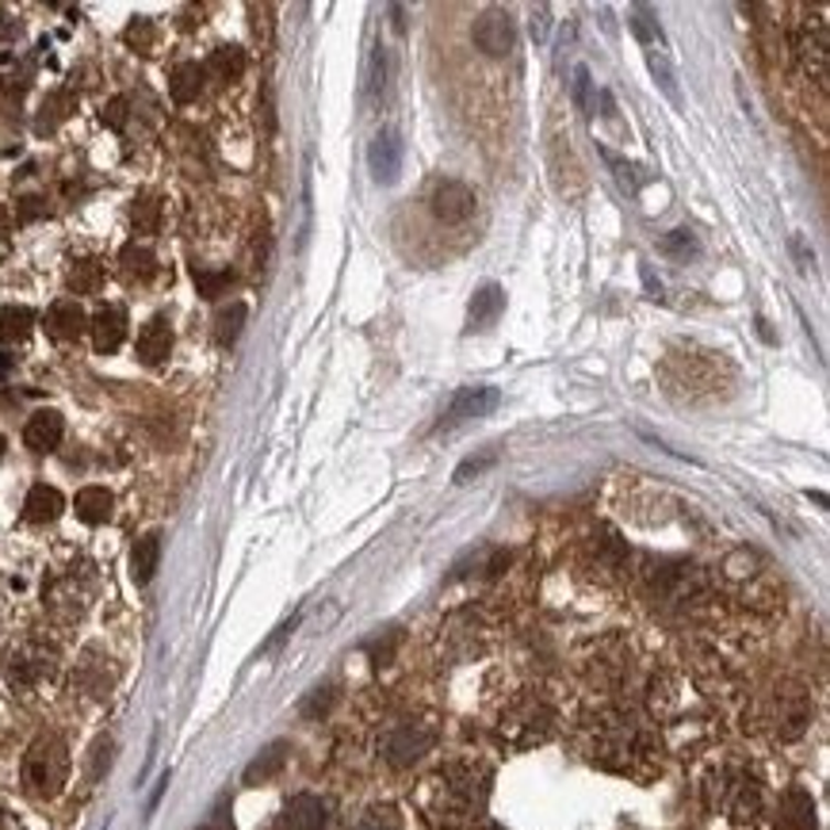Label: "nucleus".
Returning <instances> with one entry per match:
<instances>
[{
  "mask_svg": "<svg viewBox=\"0 0 830 830\" xmlns=\"http://www.w3.org/2000/svg\"><path fill=\"white\" fill-rule=\"evenodd\" d=\"M643 283H647V291H650V295H655V299H662V283H658L655 276H650V268H647V265H643Z\"/></svg>",
  "mask_w": 830,
  "mask_h": 830,
  "instance_id": "de8ad7c7",
  "label": "nucleus"
},
{
  "mask_svg": "<svg viewBox=\"0 0 830 830\" xmlns=\"http://www.w3.org/2000/svg\"><path fill=\"white\" fill-rule=\"evenodd\" d=\"M498 402H502V390L498 387H486V384L460 387V390H455V398H452V406L444 410L441 429H460V425H467V421L486 418V413L498 410Z\"/></svg>",
  "mask_w": 830,
  "mask_h": 830,
  "instance_id": "0eeeda50",
  "label": "nucleus"
},
{
  "mask_svg": "<svg viewBox=\"0 0 830 830\" xmlns=\"http://www.w3.org/2000/svg\"><path fill=\"white\" fill-rule=\"evenodd\" d=\"M283 762H288V743H272V746H265V751H260L257 758L249 762V769H246V785H265V780H272L276 773L283 769Z\"/></svg>",
  "mask_w": 830,
  "mask_h": 830,
  "instance_id": "5701e85b",
  "label": "nucleus"
},
{
  "mask_svg": "<svg viewBox=\"0 0 830 830\" xmlns=\"http://www.w3.org/2000/svg\"><path fill=\"white\" fill-rule=\"evenodd\" d=\"M211 69L223 80H238L246 73V51L241 46H223V51L211 54Z\"/></svg>",
  "mask_w": 830,
  "mask_h": 830,
  "instance_id": "c85d7f7f",
  "label": "nucleus"
},
{
  "mask_svg": "<svg viewBox=\"0 0 830 830\" xmlns=\"http://www.w3.org/2000/svg\"><path fill=\"white\" fill-rule=\"evenodd\" d=\"M62 436H65V421L58 410L31 413V421L23 425V444H28L31 452H54V448L62 444Z\"/></svg>",
  "mask_w": 830,
  "mask_h": 830,
  "instance_id": "ddd939ff",
  "label": "nucleus"
},
{
  "mask_svg": "<svg viewBox=\"0 0 830 830\" xmlns=\"http://www.w3.org/2000/svg\"><path fill=\"white\" fill-rule=\"evenodd\" d=\"M39 203H43V200H23V211H20L23 223H28V218H35V215H43L46 207H39Z\"/></svg>",
  "mask_w": 830,
  "mask_h": 830,
  "instance_id": "49530a36",
  "label": "nucleus"
},
{
  "mask_svg": "<svg viewBox=\"0 0 830 830\" xmlns=\"http://www.w3.org/2000/svg\"><path fill=\"white\" fill-rule=\"evenodd\" d=\"M433 746H436V731L429 727V723H398V727H390L384 739V758H387V766L406 769V766H413V762L425 758Z\"/></svg>",
  "mask_w": 830,
  "mask_h": 830,
  "instance_id": "423d86ee",
  "label": "nucleus"
},
{
  "mask_svg": "<svg viewBox=\"0 0 830 830\" xmlns=\"http://www.w3.org/2000/svg\"><path fill=\"white\" fill-rule=\"evenodd\" d=\"M20 780L31 796L54 800L65 788V780H69V746H65V739L54 735V731L39 735L35 743L28 746V754H23Z\"/></svg>",
  "mask_w": 830,
  "mask_h": 830,
  "instance_id": "7ed1b4c3",
  "label": "nucleus"
},
{
  "mask_svg": "<svg viewBox=\"0 0 830 830\" xmlns=\"http://www.w3.org/2000/svg\"><path fill=\"white\" fill-rule=\"evenodd\" d=\"M793 254L800 260V272H808L811 265H816V257L808 254V246H804V238H793Z\"/></svg>",
  "mask_w": 830,
  "mask_h": 830,
  "instance_id": "a18cd8bd",
  "label": "nucleus"
},
{
  "mask_svg": "<svg viewBox=\"0 0 830 830\" xmlns=\"http://www.w3.org/2000/svg\"><path fill=\"white\" fill-rule=\"evenodd\" d=\"M390 85V54L387 46H376L371 54V69H368V100H384Z\"/></svg>",
  "mask_w": 830,
  "mask_h": 830,
  "instance_id": "cd10ccee",
  "label": "nucleus"
},
{
  "mask_svg": "<svg viewBox=\"0 0 830 830\" xmlns=\"http://www.w3.org/2000/svg\"><path fill=\"white\" fill-rule=\"evenodd\" d=\"M130 218H134V226L142 234H153V230H158V223H161V203L150 200V195H142V200L134 203V211H130Z\"/></svg>",
  "mask_w": 830,
  "mask_h": 830,
  "instance_id": "e433bc0d",
  "label": "nucleus"
},
{
  "mask_svg": "<svg viewBox=\"0 0 830 830\" xmlns=\"http://www.w3.org/2000/svg\"><path fill=\"white\" fill-rule=\"evenodd\" d=\"M31 325H35V311H28V306H0V337L4 341L28 337Z\"/></svg>",
  "mask_w": 830,
  "mask_h": 830,
  "instance_id": "bb28decb",
  "label": "nucleus"
},
{
  "mask_svg": "<svg viewBox=\"0 0 830 830\" xmlns=\"http://www.w3.org/2000/svg\"><path fill=\"white\" fill-rule=\"evenodd\" d=\"M532 35H536V43H543V39H548V4H540L532 12Z\"/></svg>",
  "mask_w": 830,
  "mask_h": 830,
  "instance_id": "c03bdc74",
  "label": "nucleus"
},
{
  "mask_svg": "<svg viewBox=\"0 0 830 830\" xmlns=\"http://www.w3.org/2000/svg\"><path fill=\"white\" fill-rule=\"evenodd\" d=\"M506 311V291L498 288V283H483V288L475 291V299H471V330H486L491 322H498V314Z\"/></svg>",
  "mask_w": 830,
  "mask_h": 830,
  "instance_id": "aec40b11",
  "label": "nucleus"
},
{
  "mask_svg": "<svg viewBox=\"0 0 830 830\" xmlns=\"http://www.w3.org/2000/svg\"><path fill=\"white\" fill-rule=\"evenodd\" d=\"M0 455H4V436H0Z\"/></svg>",
  "mask_w": 830,
  "mask_h": 830,
  "instance_id": "8fccbe9b",
  "label": "nucleus"
},
{
  "mask_svg": "<svg viewBox=\"0 0 830 830\" xmlns=\"http://www.w3.org/2000/svg\"><path fill=\"white\" fill-rule=\"evenodd\" d=\"M73 509H77V517L85 520V525H104V520L111 517V509H116V498H111L104 486H85V491L73 498Z\"/></svg>",
  "mask_w": 830,
  "mask_h": 830,
  "instance_id": "4be33fe9",
  "label": "nucleus"
},
{
  "mask_svg": "<svg viewBox=\"0 0 830 830\" xmlns=\"http://www.w3.org/2000/svg\"><path fill=\"white\" fill-rule=\"evenodd\" d=\"M169 93H173L176 104H192L195 96L203 93V65H195V62L176 65L173 77H169Z\"/></svg>",
  "mask_w": 830,
  "mask_h": 830,
  "instance_id": "b1692460",
  "label": "nucleus"
},
{
  "mask_svg": "<svg viewBox=\"0 0 830 830\" xmlns=\"http://www.w3.org/2000/svg\"><path fill=\"white\" fill-rule=\"evenodd\" d=\"M325 823H330V808L311 793L291 796L280 816V830H325Z\"/></svg>",
  "mask_w": 830,
  "mask_h": 830,
  "instance_id": "f8f14e48",
  "label": "nucleus"
},
{
  "mask_svg": "<svg viewBox=\"0 0 830 830\" xmlns=\"http://www.w3.org/2000/svg\"><path fill=\"white\" fill-rule=\"evenodd\" d=\"M475 46L486 54V58H506V54L517 46V31H513V15L506 8H491L475 20V31H471Z\"/></svg>",
  "mask_w": 830,
  "mask_h": 830,
  "instance_id": "1a4fd4ad",
  "label": "nucleus"
},
{
  "mask_svg": "<svg viewBox=\"0 0 830 830\" xmlns=\"http://www.w3.org/2000/svg\"><path fill=\"white\" fill-rule=\"evenodd\" d=\"M96 283H100V265H93V260H80V265L69 272V288L77 291V295L80 291H93Z\"/></svg>",
  "mask_w": 830,
  "mask_h": 830,
  "instance_id": "ea45409f",
  "label": "nucleus"
},
{
  "mask_svg": "<svg viewBox=\"0 0 830 830\" xmlns=\"http://www.w3.org/2000/svg\"><path fill=\"white\" fill-rule=\"evenodd\" d=\"M590 96H593V77L585 65H574V80H571V100L582 116H590Z\"/></svg>",
  "mask_w": 830,
  "mask_h": 830,
  "instance_id": "4c0bfd02",
  "label": "nucleus"
},
{
  "mask_svg": "<svg viewBox=\"0 0 830 830\" xmlns=\"http://www.w3.org/2000/svg\"><path fill=\"white\" fill-rule=\"evenodd\" d=\"M777 830H819L816 823V800L804 788H788L777 808Z\"/></svg>",
  "mask_w": 830,
  "mask_h": 830,
  "instance_id": "4468645a",
  "label": "nucleus"
},
{
  "mask_svg": "<svg viewBox=\"0 0 830 830\" xmlns=\"http://www.w3.org/2000/svg\"><path fill=\"white\" fill-rule=\"evenodd\" d=\"M85 330H88V319L73 299H62V303H54L51 311H46V333H51L54 341H77Z\"/></svg>",
  "mask_w": 830,
  "mask_h": 830,
  "instance_id": "f3484780",
  "label": "nucleus"
},
{
  "mask_svg": "<svg viewBox=\"0 0 830 830\" xmlns=\"http://www.w3.org/2000/svg\"><path fill=\"white\" fill-rule=\"evenodd\" d=\"M88 330H93L96 353H116L127 341V311L123 306H104V311H96V319L88 322Z\"/></svg>",
  "mask_w": 830,
  "mask_h": 830,
  "instance_id": "2eb2a0df",
  "label": "nucleus"
},
{
  "mask_svg": "<svg viewBox=\"0 0 830 830\" xmlns=\"http://www.w3.org/2000/svg\"><path fill=\"white\" fill-rule=\"evenodd\" d=\"M4 670L15 689H31L54 673V650H46L43 643H23V647H15L12 655H8Z\"/></svg>",
  "mask_w": 830,
  "mask_h": 830,
  "instance_id": "6e6552de",
  "label": "nucleus"
},
{
  "mask_svg": "<svg viewBox=\"0 0 830 830\" xmlns=\"http://www.w3.org/2000/svg\"><path fill=\"white\" fill-rule=\"evenodd\" d=\"M77 681H80V686H85L93 697H104V693L111 689V666L104 662L100 655H93V650H88L85 662L77 666Z\"/></svg>",
  "mask_w": 830,
  "mask_h": 830,
  "instance_id": "393cba45",
  "label": "nucleus"
},
{
  "mask_svg": "<svg viewBox=\"0 0 830 830\" xmlns=\"http://www.w3.org/2000/svg\"><path fill=\"white\" fill-rule=\"evenodd\" d=\"M498 455H502L498 448H486L483 455H467V460H463L460 467H455L452 483H455V486H463V483H471V478H478V475H483V471H491L494 463H498Z\"/></svg>",
  "mask_w": 830,
  "mask_h": 830,
  "instance_id": "7c9ffc66",
  "label": "nucleus"
},
{
  "mask_svg": "<svg viewBox=\"0 0 830 830\" xmlns=\"http://www.w3.org/2000/svg\"><path fill=\"white\" fill-rule=\"evenodd\" d=\"M169 353H173V330H169V322L165 319L145 322L142 333H138V360L158 368V364H165Z\"/></svg>",
  "mask_w": 830,
  "mask_h": 830,
  "instance_id": "dca6fc26",
  "label": "nucleus"
},
{
  "mask_svg": "<svg viewBox=\"0 0 830 830\" xmlns=\"http://www.w3.org/2000/svg\"><path fill=\"white\" fill-rule=\"evenodd\" d=\"M708 804H712V811H720V816H727L731 823H751V819H758L762 811V785L754 773L746 769H720L712 780H708Z\"/></svg>",
  "mask_w": 830,
  "mask_h": 830,
  "instance_id": "20e7f679",
  "label": "nucleus"
},
{
  "mask_svg": "<svg viewBox=\"0 0 830 830\" xmlns=\"http://www.w3.org/2000/svg\"><path fill=\"white\" fill-rule=\"evenodd\" d=\"M62 509H65V498L46 483H35L28 491V498H23V517H28L31 525H51Z\"/></svg>",
  "mask_w": 830,
  "mask_h": 830,
  "instance_id": "a211bd4d",
  "label": "nucleus"
},
{
  "mask_svg": "<svg viewBox=\"0 0 830 830\" xmlns=\"http://www.w3.org/2000/svg\"><path fill=\"white\" fill-rule=\"evenodd\" d=\"M127 111H130L127 96H116V100H111L108 108H104V123H108V127H123Z\"/></svg>",
  "mask_w": 830,
  "mask_h": 830,
  "instance_id": "79ce46f5",
  "label": "nucleus"
},
{
  "mask_svg": "<svg viewBox=\"0 0 830 830\" xmlns=\"http://www.w3.org/2000/svg\"><path fill=\"white\" fill-rule=\"evenodd\" d=\"M119 260H123V272L138 276V280H150V276L158 272V257H153L145 246H127Z\"/></svg>",
  "mask_w": 830,
  "mask_h": 830,
  "instance_id": "2f4dec72",
  "label": "nucleus"
},
{
  "mask_svg": "<svg viewBox=\"0 0 830 830\" xmlns=\"http://www.w3.org/2000/svg\"><path fill=\"white\" fill-rule=\"evenodd\" d=\"M150 35H153L150 20H138V23H130V28H127V43H134V46H145V43H150Z\"/></svg>",
  "mask_w": 830,
  "mask_h": 830,
  "instance_id": "37998d69",
  "label": "nucleus"
},
{
  "mask_svg": "<svg viewBox=\"0 0 830 830\" xmlns=\"http://www.w3.org/2000/svg\"><path fill=\"white\" fill-rule=\"evenodd\" d=\"M230 280H234L230 272H195V283H200V295L203 299H218Z\"/></svg>",
  "mask_w": 830,
  "mask_h": 830,
  "instance_id": "a19ab883",
  "label": "nucleus"
},
{
  "mask_svg": "<svg viewBox=\"0 0 830 830\" xmlns=\"http://www.w3.org/2000/svg\"><path fill=\"white\" fill-rule=\"evenodd\" d=\"M4 830H23V827H15V823H8V827H4Z\"/></svg>",
  "mask_w": 830,
  "mask_h": 830,
  "instance_id": "09e8293b",
  "label": "nucleus"
},
{
  "mask_svg": "<svg viewBox=\"0 0 830 830\" xmlns=\"http://www.w3.org/2000/svg\"><path fill=\"white\" fill-rule=\"evenodd\" d=\"M333 701H337V686H319V689H311V693H306V701H303L299 712H303L306 720H319V715L330 712Z\"/></svg>",
  "mask_w": 830,
  "mask_h": 830,
  "instance_id": "f704fd0d",
  "label": "nucleus"
},
{
  "mask_svg": "<svg viewBox=\"0 0 830 830\" xmlns=\"http://www.w3.org/2000/svg\"><path fill=\"white\" fill-rule=\"evenodd\" d=\"M483 830H502V827H483Z\"/></svg>",
  "mask_w": 830,
  "mask_h": 830,
  "instance_id": "3c124183",
  "label": "nucleus"
},
{
  "mask_svg": "<svg viewBox=\"0 0 830 830\" xmlns=\"http://www.w3.org/2000/svg\"><path fill=\"white\" fill-rule=\"evenodd\" d=\"M158 563H161V536L158 532H145L142 540L134 543V551H130V574H134L138 585H145L153 574H158Z\"/></svg>",
  "mask_w": 830,
  "mask_h": 830,
  "instance_id": "412c9836",
  "label": "nucleus"
},
{
  "mask_svg": "<svg viewBox=\"0 0 830 830\" xmlns=\"http://www.w3.org/2000/svg\"><path fill=\"white\" fill-rule=\"evenodd\" d=\"M647 65H650V73H655L658 85H662V93L670 96L673 104H678L681 100L678 77H673V65H670V58H666V51H647Z\"/></svg>",
  "mask_w": 830,
  "mask_h": 830,
  "instance_id": "c756f323",
  "label": "nucleus"
},
{
  "mask_svg": "<svg viewBox=\"0 0 830 830\" xmlns=\"http://www.w3.org/2000/svg\"><path fill=\"white\" fill-rule=\"evenodd\" d=\"M111 758H116V743H111V735H100L88 751V777L100 780L111 769Z\"/></svg>",
  "mask_w": 830,
  "mask_h": 830,
  "instance_id": "72a5a7b5",
  "label": "nucleus"
},
{
  "mask_svg": "<svg viewBox=\"0 0 830 830\" xmlns=\"http://www.w3.org/2000/svg\"><path fill=\"white\" fill-rule=\"evenodd\" d=\"M658 249H662L666 257H673V260H689L701 246H697V234L693 230H670L662 241H658Z\"/></svg>",
  "mask_w": 830,
  "mask_h": 830,
  "instance_id": "473e14b6",
  "label": "nucleus"
},
{
  "mask_svg": "<svg viewBox=\"0 0 830 830\" xmlns=\"http://www.w3.org/2000/svg\"><path fill=\"white\" fill-rule=\"evenodd\" d=\"M628 28H632V35L639 39L643 51H666L662 23H658V15H655V8H650V4H632L628 8Z\"/></svg>",
  "mask_w": 830,
  "mask_h": 830,
  "instance_id": "6ab92c4d",
  "label": "nucleus"
},
{
  "mask_svg": "<svg viewBox=\"0 0 830 830\" xmlns=\"http://www.w3.org/2000/svg\"><path fill=\"white\" fill-rule=\"evenodd\" d=\"M601 158H605V165H608V169H613V173H616V181H621V188H628V192H639L636 169H632L628 161H621V158H616L613 150H605V145H601Z\"/></svg>",
  "mask_w": 830,
  "mask_h": 830,
  "instance_id": "58836bf2",
  "label": "nucleus"
},
{
  "mask_svg": "<svg viewBox=\"0 0 830 830\" xmlns=\"http://www.w3.org/2000/svg\"><path fill=\"white\" fill-rule=\"evenodd\" d=\"M246 319H249V306L246 303H230L218 311L215 319V337L218 345H234V341L241 337V330H246Z\"/></svg>",
  "mask_w": 830,
  "mask_h": 830,
  "instance_id": "a878e982",
  "label": "nucleus"
},
{
  "mask_svg": "<svg viewBox=\"0 0 830 830\" xmlns=\"http://www.w3.org/2000/svg\"><path fill=\"white\" fill-rule=\"evenodd\" d=\"M348 830H398V811L395 808H368Z\"/></svg>",
  "mask_w": 830,
  "mask_h": 830,
  "instance_id": "c9c22d12",
  "label": "nucleus"
},
{
  "mask_svg": "<svg viewBox=\"0 0 830 830\" xmlns=\"http://www.w3.org/2000/svg\"><path fill=\"white\" fill-rule=\"evenodd\" d=\"M769 731L777 739H785V743H793V739H800L804 731H808L811 723V701L808 693H804L800 686H780L777 693H773L769 701Z\"/></svg>",
  "mask_w": 830,
  "mask_h": 830,
  "instance_id": "39448f33",
  "label": "nucleus"
},
{
  "mask_svg": "<svg viewBox=\"0 0 830 830\" xmlns=\"http://www.w3.org/2000/svg\"><path fill=\"white\" fill-rule=\"evenodd\" d=\"M590 739L593 766L605 769H632V762H639L647 751V735L628 712H601L597 723L590 727Z\"/></svg>",
  "mask_w": 830,
  "mask_h": 830,
  "instance_id": "f03ea898",
  "label": "nucleus"
},
{
  "mask_svg": "<svg viewBox=\"0 0 830 830\" xmlns=\"http://www.w3.org/2000/svg\"><path fill=\"white\" fill-rule=\"evenodd\" d=\"M402 138H398L395 127H384L376 138L368 142V169L379 184H395L398 173H402Z\"/></svg>",
  "mask_w": 830,
  "mask_h": 830,
  "instance_id": "9d476101",
  "label": "nucleus"
},
{
  "mask_svg": "<svg viewBox=\"0 0 830 830\" xmlns=\"http://www.w3.org/2000/svg\"><path fill=\"white\" fill-rule=\"evenodd\" d=\"M478 800H483L478 769L475 766H448L429 780L425 816L436 830H460L471 823Z\"/></svg>",
  "mask_w": 830,
  "mask_h": 830,
  "instance_id": "f257e3e1",
  "label": "nucleus"
},
{
  "mask_svg": "<svg viewBox=\"0 0 830 830\" xmlns=\"http://www.w3.org/2000/svg\"><path fill=\"white\" fill-rule=\"evenodd\" d=\"M433 215L441 223H467L475 215V192L467 188L463 181H441L433 188Z\"/></svg>",
  "mask_w": 830,
  "mask_h": 830,
  "instance_id": "9b49d317",
  "label": "nucleus"
}]
</instances>
